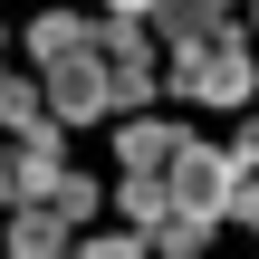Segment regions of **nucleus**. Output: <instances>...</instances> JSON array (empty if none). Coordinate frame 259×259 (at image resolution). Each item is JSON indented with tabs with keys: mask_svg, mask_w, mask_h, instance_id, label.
<instances>
[{
	"mask_svg": "<svg viewBox=\"0 0 259 259\" xmlns=\"http://www.w3.org/2000/svg\"><path fill=\"white\" fill-rule=\"evenodd\" d=\"M163 211H173L163 173H135V163H125V221H163Z\"/></svg>",
	"mask_w": 259,
	"mask_h": 259,
	"instance_id": "9d476101",
	"label": "nucleus"
},
{
	"mask_svg": "<svg viewBox=\"0 0 259 259\" xmlns=\"http://www.w3.org/2000/svg\"><path fill=\"white\" fill-rule=\"evenodd\" d=\"M250 48H240V38H231V29H211V38H183V48H173V77H163V87H173V96H192V106H250Z\"/></svg>",
	"mask_w": 259,
	"mask_h": 259,
	"instance_id": "f257e3e1",
	"label": "nucleus"
},
{
	"mask_svg": "<svg viewBox=\"0 0 259 259\" xmlns=\"http://www.w3.org/2000/svg\"><path fill=\"white\" fill-rule=\"evenodd\" d=\"M144 19L183 48V38H211V29H221V0H144Z\"/></svg>",
	"mask_w": 259,
	"mask_h": 259,
	"instance_id": "423d86ee",
	"label": "nucleus"
},
{
	"mask_svg": "<svg viewBox=\"0 0 259 259\" xmlns=\"http://www.w3.org/2000/svg\"><path fill=\"white\" fill-rule=\"evenodd\" d=\"M38 202H48L58 221H96V183H87V173H67V163H58V183H48Z\"/></svg>",
	"mask_w": 259,
	"mask_h": 259,
	"instance_id": "1a4fd4ad",
	"label": "nucleus"
},
{
	"mask_svg": "<svg viewBox=\"0 0 259 259\" xmlns=\"http://www.w3.org/2000/svg\"><path fill=\"white\" fill-rule=\"evenodd\" d=\"M10 250H19V259H38V250H67V221H58L48 202H29V211L10 221Z\"/></svg>",
	"mask_w": 259,
	"mask_h": 259,
	"instance_id": "6e6552de",
	"label": "nucleus"
},
{
	"mask_svg": "<svg viewBox=\"0 0 259 259\" xmlns=\"http://www.w3.org/2000/svg\"><path fill=\"white\" fill-rule=\"evenodd\" d=\"M115 10H125V19H144V0H115Z\"/></svg>",
	"mask_w": 259,
	"mask_h": 259,
	"instance_id": "f8f14e48",
	"label": "nucleus"
},
{
	"mask_svg": "<svg viewBox=\"0 0 259 259\" xmlns=\"http://www.w3.org/2000/svg\"><path fill=\"white\" fill-rule=\"evenodd\" d=\"M0 202H19V173H10V163H0Z\"/></svg>",
	"mask_w": 259,
	"mask_h": 259,
	"instance_id": "9b49d317",
	"label": "nucleus"
},
{
	"mask_svg": "<svg viewBox=\"0 0 259 259\" xmlns=\"http://www.w3.org/2000/svg\"><path fill=\"white\" fill-rule=\"evenodd\" d=\"M58 163H67V144H58V115H29V125H19V144H10V173H19V192H48V183H58Z\"/></svg>",
	"mask_w": 259,
	"mask_h": 259,
	"instance_id": "20e7f679",
	"label": "nucleus"
},
{
	"mask_svg": "<svg viewBox=\"0 0 259 259\" xmlns=\"http://www.w3.org/2000/svg\"><path fill=\"white\" fill-rule=\"evenodd\" d=\"M231 173H240V154H221V144H173V163H163V192H173V211H192V221H221L231 211Z\"/></svg>",
	"mask_w": 259,
	"mask_h": 259,
	"instance_id": "f03ea898",
	"label": "nucleus"
},
{
	"mask_svg": "<svg viewBox=\"0 0 259 259\" xmlns=\"http://www.w3.org/2000/svg\"><path fill=\"white\" fill-rule=\"evenodd\" d=\"M0 48H10V29H0Z\"/></svg>",
	"mask_w": 259,
	"mask_h": 259,
	"instance_id": "ddd939ff",
	"label": "nucleus"
},
{
	"mask_svg": "<svg viewBox=\"0 0 259 259\" xmlns=\"http://www.w3.org/2000/svg\"><path fill=\"white\" fill-rule=\"evenodd\" d=\"M38 106H48L58 125H96V115H115V106H106V58H96V38H87V48H67V58H48Z\"/></svg>",
	"mask_w": 259,
	"mask_h": 259,
	"instance_id": "7ed1b4c3",
	"label": "nucleus"
},
{
	"mask_svg": "<svg viewBox=\"0 0 259 259\" xmlns=\"http://www.w3.org/2000/svg\"><path fill=\"white\" fill-rule=\"evenodd\" d=\"M173 144H183V125H154V115H135V125L115 135V163H135V173H163V163H173Z\"/></svg>",
	"mask_w": 259,
	"mask_h": 259,
	"instance_id": "39448f33",
	"label": "nucleus"
},
{
	"mask_svg": "<svg viewBox=\"0 0 259 259\" xmlns=\"http://www.w3.org/2000/svg\"><path fill=\"white\" fill-rule=\"evenodd\" d=\"M87 38H96V29H87L77 10H38V19H29V58H38V67L67 58V48H87Z\"/></svg>",
	"mask_w": 259,
	"mask_h": 259,
	"instance_id": "0eeeda50",
	"label": "nucleus"
}]
</instances>
